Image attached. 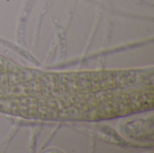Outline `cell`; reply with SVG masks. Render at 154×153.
I'll use <instances>...</instances> for the list:
<instances>
[{
  "mask_svg": "<svg viewBox=\"0 0 154 153\" xmlns=\"http://www.w3.org/2000/svg\"><path fill=\"white\" fill-rule=\"evenodd\" d=\"M18 115L25 119L37 118V97L34 96H23L19 97Z\"/></svg>",
  "mask_w": 154,
  "mask_h": 153,
  "instance_id": "1",
  "label": "cell"
},
{
  "mask_svg": "<svg viewBox=\"0 0 154 153\" xmlns=\"http://www.w3.org/2000/svg\"><path fill=\"white\" fill-rule=\"evenodd\" d=\"M115 80L116 87L125 88L137 81V72L134 70H116L115 71Z\"/></svg>",
  "mask_w": 154,
  "mask_h": 153,
  "instance_id": "2",
  "label": "cell"
},
{
  "mask_svg": "<svg viewBox=\"0 0 154 153\" xmlns=\"http://www.w3.org/2000/svg\"><path fill=\"white\" fill-rule=\"evenodd\" d=\"M19 102V97H3L0 99V111L6 114L18 115Z\"/></svg>",
  "mask_w": 154,
  "mask_h": 153,
  "instance_id": "3",
  "label": "cell"
},
{
  "mask_svg": "<svg viewBox=\"0 0 154 153\" xmlns=\"http://www.w3.org/2000/svg\"><path fill=\"white\" fill-rule=\"evenodd\" d=\"M141 98V112L151 110L153 108V89L152 87L140 90Z\"/></svg>",
  "mask_w": 154,
  "mask_h": 153,
  "instance_id": "4",
  "label": "cell"
},
{
  "mask_svg": "<svg viewBox=\"0 0 154 153\" xmlns=\"http://www.w3.org/2000/svg\"><path fill=\"white\" fill-rule=\"evenodd\" d=\"M90 72H79L78 73V89L79 92L88 93L91 91L90 86Z\"/></svg>",
  "mask_w": 154,
  "mask_h": 153,
  "instance_id": "5",
  "label": "cell"
},
{
  "mask_svg": "<svg viewBox=\"0 0 154 153\" xmlns=\"http://www.w3.org/2000/svg\"><path fill=\"white\" fill-rule=\"evenodd\" d=\"M59 118L58 108L55 97H46V118L45 120H52Z\"/></svg>",
  "mask_w": 154,
  "mask_h": 153,
  "instance_id": "6",
  "label": "cell"
},
{
  "mask_svg": "<svg viewBox=\"0 0 154 153\" xmlns=\"http://www.w3.org/2000/svg\"><path fill=\"white\" fill-rule=\"evenodd\" d=\"M47 78V84L51 92V96L55 97L59 96V87H58V75L56 73H47L45 74Z\"/></svg>",
  "mask_w": 154,
  "mask_h": 153,
  "instance_id": "7",
  "label": "cell"
},
{
  "mask_svg": "<svg viewBox=\"0 0 154 153\" xmlns=\"http://www.w3.org/2000/svg\"><path fill=\"white\" fill-rule=\"evenodd\" d=\"M74 97H75V103H76V107L78 109L79 115H83L87 111L89 110L86 98H85V94L82 92H76L74 93Z\"/></svg>",
  "mask_w": 154,
  "mask_h": 153,
  "instance_id": "8",
  "label": "cell"
},
{
  "mask_svg": "<svg viewBox=\"0 0 154 153\" xmlns=\"http://www.w3.org/2000/svg\"><path fill=\"white\" fill-rule=\"evenodd\" d=\"M27 83H28V90H29V96H30L39 97L42 96L40 77H34L32 79L28 80Z\"/></svg>",
  "mask_w": 154,
  "mask_h": 153,
  "instance_id": "9",
  "label": "cell"
},
{
  "mask_svg": "<svg viewBox=\"0 0 154 153\" xmlns=\"http://www.w3.org/2000/svg\"><path fill=\"white\" fill-rule=\"evenodd\" d=\"M56 100V105L58 108V115L59 118H67L69 117V113L66 106V99H65V95H60L58 96H55Z\"/></svg>",
  "mask_w": 154,
  "mask_h": 153,
  "instance_id": "10",
  "label": "cell"
},
{
  "mask_svg": "<svg viewBox=\"0 0 154 153\" xmlns=\"http://www.w3.org/2000/svg\"><path fill=\"white\" fill-rule=\"evenodd\" d=\"M128 96H129L130 106L133 113L141 112L142 105H141V98H140V90L128 93Z\"/></svg>",
  "mask_w": 154,
  "mask_h": 153,
  "instance_id": "11",
  "label": "cell"
},
{
  "mask_svg": "<svg viewBox=\"0 0 154 153\" xmlns=\"http://www.w3.org/2000/svg\"><path fill=\"white\" fill-rule=\"evenodd\" d=\"M78 73H68V94H74L78 92Z\"/></svg>",
  "mask_w": 154,
  "mask_h": 153,
  "instance_id": "12",
  "label": "cell"
},
{
  "mask_svg": "<svg viewBox=\"0 0 154 153\" xmlns=\"http://www.w3.org/2000/svg\"><path fill=\"white\" fill-rule=\"evenodd\" d=\"M58 75L59 96L68 94V73H60Z\"/></svg>",
  "mask_w": 154,
  "mask_h": 153,
  "instance_id": "13",
  "label": "cell"
},
{
  "mask_svg": "<svg viewBox=\"0 0 154 153\" xmlns=\"http://www.w3.org/2000/svg\"><path fill=\"white\" fill-rule=\"evenodd\" d=\"M89 78H90L91 91L97 92V91L100 90L99 80H98V77H97V71H91L89 74Z\"/></svg>",
  "mask_w": 154,
  "mask_h": 153,
  "instance_id": "14",
  "label": "cell"
},
{
  "mask_svg": "<svg viewBox=\"0 0 154 153\" xmlns=\"http://www.w3.org/2000/svg\"><path fill=\"white\" fill-rule=\"evenodd\" d=\"M106 87L109 89L116 88V80H115V71L114 70H106Z\"/></svg>",
  "mask_w": 154,
  "mask_h": 153,
  "instance_id": "15",
  "label": "cell"
},
{
  "mask_svg": "<svg viewBox=\"0 0 154 153\" xmlns=\"http://www.w3.org/2000/svg\"><path fill=\"white\" fill-rule=\"evenodd\" d=\"M84 94H85V98H86V101H87V104H88V106L89 109H93L98 106V103L96 99L94 92L90 91V92L84 93Z\"/></svg>",
  "mask_w": 154,
  "mask_h": 153,
  "instance_id": "16",
  "label": "cell"
},
{
  "mask_svg": "<svg viewBox=\"0 0 154 153\" xmlns=\"http://www.w3.org/2000/svg\"><path fill=\"white\" fill-rule=\"evenodd\" d=\"M97 77H98V80H99L100 89H107L106 82V70L97 71Z\"/></svg>",
  "mask_w": 154,
  "mask_h": 153,
  "instance_id": "17",
  "label": "cell"
},
{
  "mask_svg": "<svg viewBox=\"0 0 154 153\" xmlns=\"http://www.w3.org/2000/svg\"><path fill=\"white\" fill-rule=\"evenodd\" d=\"M9 61H10L9 60H7L6 58H5V57L0 55V70H3V69L7 70V67H8Z\"/></svg>",
  "mask_w": 154,
  "mask_h": 153,
  "instance_id": "18",
  "label": "cell"
},
{
  "mask_svg": "<svg viewBox=\"0 0 154 153\" xmlns=\"http://www.w3.org/2000/svg\"><path fill=\"white\" fill-rule=\"evenodd\" d=\"M5 97V87L0 86V99Z\"/></svg>",
  "mask_w": 154,
  "mask_h": 153,
  "instance_id": "19",
  "label": "cell"
}]
</instances>
